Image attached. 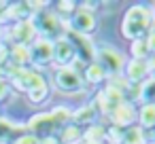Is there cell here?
Segmentation results:
<instances>
[{
    "label": "cell",
    "mask_w": 155,
    "mask_h": 144,
    "mask_svg": "<svg viewBox=\"0 0 155 144\" xmlns=\"http://www.w3.org/2000/svg\"><path fill=\"white\" fill-rule=\"evenodd\" d=\"M9 38H11L15 45L30 47V45H32V43L38 38V30H36L34 19H24V21H17V24L11 28Z\"/></svg>",
    "instance_id": "6"
},
{
    "label": "cell",
    "mask_w": 155,
    "mask_h": 144,
    "mask_svg": "<svg viewBox=\"0 0 155 144\" xmlns=\"http://www.w3.org/2000/svg\"><path fill=\"white\" fill-rule=\"evenodd\" d=\"M72 119V110L66 106H58L51 112H43V114H34L28 121V133L36 136L38 140L43 138H51L55 131H60L64 125H68V121Z\"/></svg>",
    "instance_id": "1"
},
{
    "label": "cell",
    "mask_w": 155,
    "mask_h": 144,
    "mask_svg": "<svg viewBox=\"0 0 155 144\" xmlns=\"http://www.w3.org/2000/svg\"><path fill=\"white\" fill-rule=\"evenodd\" d=\"M9 59L15 68H26L28 64H32V55H30V47L24 45H13V49L9 51Z\"/></svg>",
    "instance_id": "14"
},
{
    "label": "cell",
    "mask_w": 155,
    "mask_h": 144,
    "mask_svg": "<svg viewBox=\"0 0 155 144\" xmlns=\"http://www.w3.org/2000/svg\"><path fill=\"white\" fill-rule=\"evenodd\" d=\"M106 78V70L100 66V64H89V66H85V74H83V81L85 83H89V85H98V83H102Z\"/></svg>",
    "instance_id": "18"
},
{
    "label": "cell",
    "mask_w": 155,
    "mask_h": 144,
    "mask_svg": "<svg viewBox=\"0 0 155 144\" xmlns=\"http://www.w3.org/2000/svg\"><path fill=\"white\" fill-rule=\"evenodd\" d=\"M151 28H153V11L149 7H144V5H134L123 15L121 36L132 43V40L144 38Z\"/></svg>",
    "instance_id": "2"
},
{
    "label": "cell",
    "mask_w": 155,
    "mask_h": 144,
    "mask_svg": "<svg viewBox=\"0 0 155 144\" xmlns=\"http://www.w3.org/2000/svg\"><path fill=\"white\" fill-rule=\"evenodd\" d=\"M70 30H74L72 34H79V36H89L94 34L98 21H96V13L91 11H85V9H77V13L70 17Z\"/></svg>",
    "instance_id": "7"
},
{
    "label": "cell",
    "mask_w": 155,
    "mask_h": 144,
    "mask_svg": "<svg viewBox=\"0 0 155 144\" xmlns=\"http://www.w3.org/2000/svg\"><path fill=\"white\" fill-rule=\"evenodd\" d=\"M153 21H155V13H153Z\"/></svg>",
    "instance_id": "27"
},
{
    "label": "cell",
    "mask_w": 155,
    "mask_h": 144,
    "mask_svg": "<svg viewBox=\"0 0 155 144\" xmlns=\"http://www.w3.org/2000/svg\"><path fill=\"white\" fill-rule=\"evenodd\" d=\"M26 95H28V100H30V102H34V104L45 102V100L49 98V83H47V81L38 83V85H36V87H32Z\"/></svg>",
    "instance_id": "21"
},
{
    "label": "cell",
    "mask_w": 155,
    "mask_h": 144,
    "mask_svg": "<svg viewBox=\"0 0 155 144\" xmlns=\"http://www.w3.org/2000/svg\"><path fill=\"white\" fill-rule=\"evenodd\" d=\"M125 102V98H123V91L119 89V87H115L113 83L110 85H106L98 95H96V102H94V106H96V110H98V114H113L121 104Z\"/></svg>",
    "instance_id": "5"
},
{
    "label": "cell",
    "mask_w": 155,
    "mask_h": 144,
    "mask_svg": "<svg viewBox=\"0 0 155 144\" xmlns=\"http://www.w3.org/2000/svg\"><path fill=\"white\" fill-rule=\"evenodd\" d=\"M53 83L60 91L64 93H77L83 89L85 81H83V72L77 70L74 66H62L55 70V76H53Z\"/></svg>",
    "instance_id": "4"
},
{
    "label": "cell",
    "mask_w": 155,
    "mask_h": 144,
    "mask_svg": "<svg viewBox=\"0 0 155 144\" xmlns=\"http://www.w3.org/2000/svg\"><path fill=\"white\" fill-rule=\"evenodd\" d=\"M77 7H79L77 2H58V5H55L60 17H72V15L77 13Z\"/></svg>",
    "instance_id": "23"
},
{
    "label": "cell",
    "mask_w": 155,
    "mask_h": 144,
    "mask_svg": "<svg viewBox=\"0 0 155 144\" xmlns=\"http://www.w3.org/2000/svg\"><path fill=\"white\" fill-rule=\"evenodd\" d=\"M34 24H36V30L45 34V38H51L53 34L64 36V24H62V17L60 15H51V13H41L34 17Z\"/></svg>",
    "instance_id": "10"
},
{
    "label": "cell",
    "mask_w": 155,
    "mask_h": 144,
    "mask_svg": "<svg viewBox=\"0 0 155 144\" xmlns=\"http://www.w3.org/2000/svg\"><path fill=\"white\" fill-rule=\"evenodd\" d=\"M13 144H41V140L36 136H32V133H21L19 138H15Z\"/></svg>",
    "instance_id": "24"
},
{
    "label": "cell",
    "mask_w": 155,
    "mask_h": 144,
    "mask_svg": "<svg viewBox=\"0 0 155 144\" xmlns=\"http://www.w3.org/2000/svg\"><path fill=\"white\" fill-rule=\"evenodd\" d=\"M144 43H147V47H149L151 57H155V28H151V30H149V34L144 36Z\"/></svg>",
    "instance_id": "25"
},
{
    "label": "cell",
    "mask_w": 155,
    "mask_h": 144,
    "mask_svg": "<svg viewBox=\"0 0 155 144\" xmlns=\"http://www.w3.org/2000/svg\"><path fill=\"white\" fill-rule=\"evenodd\" d=\"M9 91H11V85H9V81L2 76V78H0V100H5V98L9 95Z\"/></svg>",
    "instance_id": "26"
},
{
    "label": "cell",
    "mask_w": 155,
    "mask_h": 144,
    "mask_svg": "<svg viewBox=\"0 0 155 144\" xmlns=\"http://www.w3.org/2000/svg\"><path fill=\"white\" fill-rule=\"evenodd\" d=\"M53 62L62 66H70L72 62H77V49H74V43L64 34L60 38L53 40Z\"/></svg>",
    "instance_id": "8"
},
{
    "label": "cell",
    "mask_w": 155,
    "mask_h": 144,
    "mask_svg": "<svg viewBox=\"0 0 155 144\" xmlns=\"http://www.w3.org/2000/svg\"><path fill=\"white\" fill-rule=\"evenodd\" d=\"M30 55H32V64H38V66L53 62V38L38 36L30 45Z\"/></svg>",
    "instance_id": "11"
},
{
    "label": "cell",
    "mask_w": 155,
    "mask_h": 144,
    "mask_svg": "<svg viewBox=\"0 0 155 144\" xmlns=\"http://www.w3.org/2000/svg\"><path fill=\"white\" fill-rule=\"evenodd\" d=\"M119 144H147V131L140 129L138 125H134L123 131V138Z\"/></svg>",
    "instance_id": "19"
},
{
    "label": "cell",
    "mask_w": 155,
    "mask_h": 144,
    "mask_svg": "<svg viewBox=\"0 0 155 144\" xmlns=\"http://www.w3.org/2000/svg\"><path fill=\"white\" fill-rule=\"evenodd\" d=\"M140 100L144 104H155V78L153 76H149L140 85Z\"/></svg>",
    "instance_id": "22"
},
{
    "label": "cell",
    "mask_w": 155,
    "mask_h": 144,
    "mask_svg": "<svg viewBox=\"0 0 155 144\" xmlns=\"http://www.w3.org/2000/svg\"><path fill=\"white\" fill-rule=\"evenodd\" d=\"M149 76H151L149 62H144V59H130V62L125 64V81H127V83L140 85V83H144Z\"/></svg>",
    "instance_id": "12"
},
{
    "label": "cell",
    "mask_w": 155,
    "mask_h": 144,
    "mask_svg": "<svg viewBox=\"0 0 155 144\" xmlns=\"http://www.w3.org/2000/svg\"><path fill=\"white\" fill-rule=\"evenodd\" d=\"M96 119H98V110H96V106L94 104H85V106H81V108H77L74 112H72V125H77V127H81V125H85V127H89V125H94L96 123Z\"/></svg>",
    "instance_id": "13"
},
{
    "label": "cell",
    "mask_w": 155,
    "mask_h": 144,
    "mask_svg": "<svg viewBox=\"0 0 155 144\" xmlns=\"http://www.w3.org/2000/svg\"><path fill=\"white\" fill-rule=\"evenodd\" d=\"M83 142H87V144H104L106 142V129L102 125H98V123L89 125L83 131Z\"/></svg>",
    "instance_id": "17"
},
{
    "label": "cell",
    "mask_w": 155,
    "mask_h": 144,
    "mask_svg": "<svg viewBox=\"0 0 155 144\" xmlns=\"http://www.w3.org/2000/svg\"><path fill=\"white\" fill-rule=\"evenodd\" d=\"M138 127L140 129H155V104H142L138 110Z\"/></svg>",
    "instance_id": "15"
},
{
    "label": "cell",
    "mask_w": 155,
    "mask_h": 144,
    "mask_svg": "<svg viewBox=\"0 0 155 144\" xmlns=\"http://www.w3.org/2000/svg\"><path fill=\"white\" fill-rule=\"evenodd\" d=\"M110 121H113V125L115 127H119V129H130V127H134L136 125V121H138V110H136V104L134 102H123L113 114H110Z\"/></svg>",
    "instance_id": "9"
},
{
    "label": "cell",
    "mask_w": 155,
    "mask_h": 144,
    "mask_svg": "<svg viewBox=\"0 0 155 144\" xmlns=\"http://www.w3.org/2000/svg\"><path fill=\"white\" fill-rule=\"evenodd\" d=\"M60 140H62V144H81L83 142V129L68 123L60 129Z\"/></svg>",
    "instance_id": "16"
},
{
    "label": "cell",
    "mask_w": 155,
    "mask_h": 144,
    "mask_svg": "<svg viewBox=\"0 0 155 144\" xmlns=\"http://www.w3.org/2000/svg\"><path fill=\"white\" fill-rule=\"evenodd\" d=\"M96 64H100L106 70V76H113V78H117L125 70V59H123L121 51L115 49L113 45L96 47Z\"/></svg>",
    "instance_id": "3"
},
{
    "label": "cell",
    "mask_w": 155,
    "mask_h": 144,
    "mask_svg": "<svg viewBox=\"0 0 155 144\" xmlns=\"http://www.w3.org/2000/svg\"><path fill=\"white\" fill-rule=\"evenodd\" d=\"M81 144H87V142H81Z\"/></svg>",
    "instance_id": "28"
},
{
    "label": "cell",
    "mask_w": 155,
    "mask_h": 144,
    "mask_svg": "<svg viewBox=\"0 0 155 144\" xmlns=\"http://www.w3.org/2000/svg\"><path fill=\"white\" fill-rule=\"evenodd\" d=\"M130 51H132V59H144V62L151 59V53H149V47H147L144 38L132 40L130 43Z\"/></svg>",
    "instance_id": "20"
}]
</instances>
